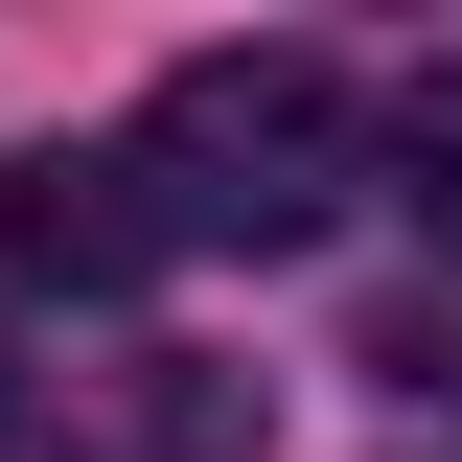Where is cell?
<instances>
[{
	"label": "cell",
	"mask_w": 462,
	"mask_h": 462,
	"mask_svg": "<svg viewBox=\"0 0 462 462\" xmlns=\"http://www.w3.org/2000/svg\"><path fill=\"white\" fill-rule=\"evenodd\" d=\"M346 69L324 47H185L162 93H139V208H162V254H300V231L346 208Z\"/></svg>",
	"instance_id": "6da1fadb"
},
{
	"label": "cell",
	"mask_w": 462,
	"mask_h": 462,
	"mask_svg": "<svg viewBox=\"0 0 462 462\" xmlns=\"http://www.w3.org/2000/svg\"><path fill=\"white\" fill-rule=\"evenodd\" d=\"M0 278H23V300H116V278H162L139 162H116V139H93V162H23V185H0Z\"/></svg>",
	"instance_id": "7a4b0ae2"
},
{
	"label": "cell",
	"mask_w": 462,
	"mask_h": 462,
	"mask_svg": "<svg viewBox=\"0 0 462 462\" xmlns=\"http://www.w3.org/2000/svg\"><path fill=\"white\" fill-rule=\"evenodd\" d=\"M23 462H254V370H185V346L69 370V416H47Z\"/></svg>",
	"instance_id": "3957f363"
},
{
	"label": "cell",
	"mask_w": 462,
	"mask_h": 462,
	"mask_svg": "<svg viewBox=\"0 0 462 462\" xmlns=\"http://www.w3.org/2000/svg\"><path fill=\"white\" fill-rule=\"evenodd\" d=\"M370 139H393V208H416V231H462V69H416Z\"/></svg>",
	"instance_id": "277c9868"
},
{
	"label": "cell",
	"mask_w": 462,
	"mask_h": 462,
	"mask_svg": "<svg viewBox=\"0 0 462 462\" xmlns=\"http://www.w3.org/2000/svg\"><path fill=\"white\" fill-rule=\"evenodd\" d=\"M370 370H393L416 416H462V300H393V324H370Z\"/></svg>",
	"instance_id": "5b68a950"
},
{
	"label": "cell",
	"mask_w": 462,
	"mask_h": 462,
	"mask_svg": "<svg viewBox=\"0 0 462 462\" xmlns=\"http://www.w3.org/2000/svg\"><path fill=\"white\" fill-rule=\"evenodd\" d=\"M0 439H23V370H0Z\"/></svg>",
	"instance_id": "8992f818"
}]
</instances>
